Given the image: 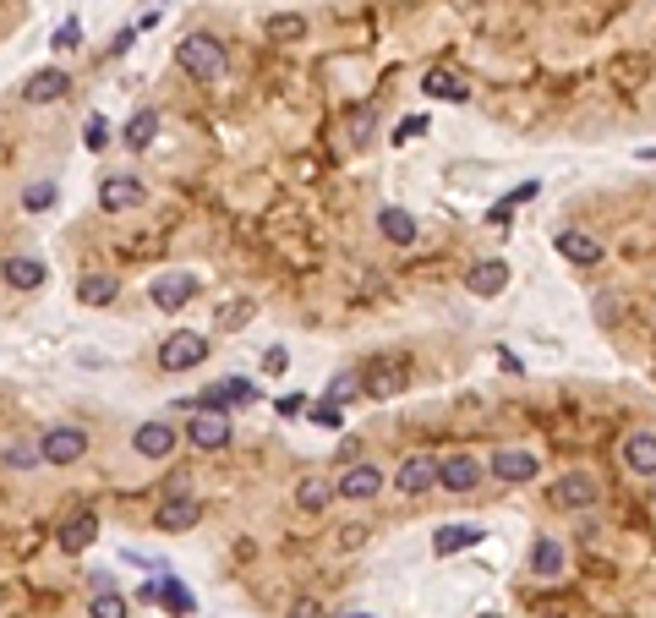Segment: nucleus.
Returning a JSON list of instances; mask_svg holds the SVG:
<instances>
[{
	"label": "nucleus",
	"mask_w": 656,
	"mask_h": 618,
	"mask_svg": "<svg viewBox=\"0 0 656 618\" xmlns=\"http://www.w3.org/2000/svg\"><path fill=\"white\" fill-rule=\"evenodd\" d=\"M252 301H246V296H236V301H225V307H219V318H214V329L219 334H230V329H246V323H252Z\"/></svg>",
	"instance_id": "72a5a7b5"
},
{
	"label": "nucleus",
	"mask_w": 656,
	"mask_h": 618,
	"mask_svg": "<svg viewBox=\"0 0 656 618\" xmlns=\"http://www.w3.org/2000/svg\"><path fill=\"white\" fill-rule=\"evenodd\" d=\"M536 192H542V181H520V186H514V192H509V197H503V203H509V208H520V203H531Z\"/></svg>",
	"instance_id": "a18cd8bd"
},
{
	"label": "nucleus",
	"mask_w": 656,
	"mask_h": 618,
	"mask_svg": "<svg viewBox=\"0 0 656 618\" xmlns=\"http://www.w3.org/2000/svg\"><path fill=\"white\" fill-rule=\"evenodd\" d=\"M421 93L438 104H465L471 99V83L460 72H449V66H432V72H421Z\"/></svg>",
	"instance_id": "393cba45"
},
{
	"label": "nucleus",
	"mask_w": 656,
	"mask_h": 618,
	"mask_svg": "<svg viewBox=\"0 0 656 618\" xmlns=\"http://www.w3.org/2000/svg\"><path fill=\"white\" fill-rule=\"evenodd\" d=\"M509 219H514L509 203H492V208H487V225H492V230H509Z\"/></svg>",
	"instance_id": "49530a36"
},
{
	"label": "nucleus",
	"mask_w": 656,
	"mask_h": 618,
	"mask_svg": "<svg viewBox=\"0 0 656 618\" xmlns=\"http://www.w3.org/2000/svg\"><path fill=\"white\" fill-rule=\"evenodd\" d=\"M416 137H427V115H410V121L394 126V143H416Z\"/></svg>",
	"instance_id": "79ce46f5"
},
{
	"label": "nucleus",
	"mask_w": 656,
	"mask_h": 618,
	"mask_svg": "<svg viewBox=\"0 0 656 618\" xmlns=\"http://www.w3.org/2000/svg\"><path fill=\"white\" fill-rule=\"evenodd\" d=\"M591 307H596V323H607V329H613V323H618V290H602Z\"/></svg>",
	"instance_id": "a19ab883"
},
{
	"label": "nucleus",
	"mask_w": 656,
	"mask_h": 618,
	"mask_svg": "<svg viewBox=\"0 0 656 618\" xmlns=\"http://www.w3.org/2000/svg\"><path fill=\"white\" fill-rule=\"evenodd\" d=\"M525 564H531V575L542 580V586H553V580H564L569 575V547L558 542V536H536L531 542V553H525Z\"/></svg>",
	"instance_id": "4468645a"
},
{
	"label": "nucleus",
	"mask_w": 656,
	"mask_h": 618,
	"mask_svg": "<svg viewBox=\"0 0 656 618\" xmlns=\"http://www.w3.org/2000/svg\"><path fill=\"white\" fill-rule=\"evenodd\" d=\"M356 372H361V394H367V400H400V394L410 389V378H416V367H410L400 351L367 356Z\"/></svg>",
	"instance_id": "f03ea898"
},
{
	"label": "nucleus",
	"mask_w": 656,
	"mask_h": 618,
	"mask_svg": "<svg viewBox=\"0 0 656 618\" xmlns=\"http://www.w3.org/2000/svg\"><path fill=\"white\" fill-rule=\"evenodd\" d=\"M285 618H328L323 613V602H312V597H296V602H290V613Z\"/></svg>",
	"instance_id": "37998d69"
},
{
	"label": "nucleus",
	"mask_w": 656,
	"mask_h": 618,
	"mask_svg": "<svg viewBox=\"0 0 656 618\" xmlns=\"http://www.w3.org/2000/svg\"><path fill=\"white\" fill-rule=\"evenodd\" d=\"M334 487H339V498H345V504H372V498L389 487V476H383L372 460H356V465H345V471L334 476Z\"/></svg>",
	"instance_id": "6e6552de"
},
{
	"label": "nucleus",
	"mask_w": 656,
	"mask_h": 618,
	"mask_svg": "<svg viewBox=\"0 0 656 618\" xmlns=\"http://www.w3.org/2000/svg\"><path fill=\"white\" fill-rule=\"evenodd\" d=\"M618 460H624L629 476H646V482H656V427H635V433H624V443H618Z\"/></svg>",
	"instance_id": "2eb2a0df"
},
{
	"label": "nucleus",
	"mask_w": 656,
	"mask_h": 618,
	"mask_svg": "<svg viewBox=\"0 0 656 618\" xmlns=\"http://www.w3.org/2000/svg\"><path fill=\"white\" fill-rule=\"evenodd\" d=\"M339 460H345V465H356V460H361V438H356V433L339 438Z\"/></svg>",
	"instance_id": "de8ad7c7"
},
{
	"label": "nucleus",
	"mask_w": 656,
	"mask_h": 618,
	"mask_svg": "<svg viewBox=\"0 0 656 618\" xmlns=\"http://www.w3.org/2000/svg\"><path fill=\"white\" fill-rule=\"evenodd\" d=\"M50 50H82V22L77 17H66L61 28L50 33Z\"/></svg>",
	"instance_id": "58836bf2"
},
{
	"label": "nucleus",
	"mask_w": 656,
	"mask_h": 618,
	"mask_svg": "<svg viewBox=\"0 0 656 618\" xmlns=\"http://www.w3.org/2000/svg\"><path fill=\"white\" fill-rule=\"evenodd\" d=\"M175 66H181L192 83H219V77L230 72V50H225V39H219V33L192 28L181 44H175Z\"/></svg>",
	"instance_id": "f257e3e1"
},
{
	"label": "nucleus",
	"mask_w": 656,
	"mask_h": 618,
	"mask_svg": "<svg viewBox=\"0 0 656 618\" xmlns=\"http://www.w3.org/2000/svg\"><path fill=\"white\" fill-rule=\"evenodd\" d=\"M290 367V351H285V345H268V351H263V372H285Z\"/></svg>",
	"instance_id": "c03bdc74"
},
{
	"label": "nucleus",
	"mask_w": 656,
	"mask_h": 618,
	"mask_svg": "<svg viewBox=\"0 0 656 618\" xmlns=\"http://www.w3.org/2000/svg\"><path fill=\"white\" fill-rule=\"evenodd\" d=\"M159 110H137L132 121L121 126V148L126 154H148V148H154V137H159Z\"/></svg>",
	"instance_id": "cd10ccee"
},
{
	"label": "nucleus",
	"mask_w": 656,
	"mask_h": 618,
	"mask_svg": "<svg viewBox=\"0 0 656 618\" xmlns=\"http://www.w3.org/2000/svg\"><path fill=\"white\" fill-rule=\"evenodd\" d=\"M345 132H350V143L356 148H367L372 132H378V110H372V104H350L345 110Z\"/></svg>",
	"instance_id": "473e14b6"
},
{
	"label": "nucleus",
	"mask_w": 656,
	"mask_h": 618,
	"mask_svg": "<svg viewBox=\"0 0 656 618\" xmlns=\"http://www.w3.org/2000/svg\"><path fill=\"white\" fill-rule=\"evenodd\" d=\"M651 504H656V482H651Z\"/></svg>",
	"instance_id": "603ef678"
},
{
	"label": "nucleus",
	"mask_w": 656,
	"mask_h": 618,
	"mask_svg": "<svg viewBox=\"0 0 656 618\" xmlns=\"http://www.w3.org/2000/svg\"><path fill=\"white\" fill-rule=\"evenodd\" d=\"M394 493L405 498H421V493H438V454H410L400 460V471H394Z\"/></svg>",
	"instance_id": "ddd939ff"
},
{
	"label": "nucleus",
	"mask_w": 656,
	"mask_h": 618,
	"mask_svg": "<svg viewBox=\"0 0 656 618\" xmlns=\"http://www.w3.org/2000/svg\"><path fill=\"white\" fill-rule=\"evenodd\" d=\"M334 498H339V487L328 482V476H301V482H296V509H301V515H323Z\"/></svg>",
	"instance_id": "c85d7f7f"
},
{
	"label": "nucleus",
	"mask_w": 656,
	"mask_h": 618,
	"mask_svg": "<svg viewBox=\"0 0 656 618\" xmlns=\"http://www.w3.org/2000/svg\"><path fill=\"white\" fill-rule=\"evenodd\" d=\"M307 400H312V394H301V389H290V394H279V400H274V411H279V422H296V416H307Z\"/></svg>",
	"instance_id": "ea45409f"
},
{
	"label": "nucleus",
	"mask_w": 656,
	"mask_h": 618,
	"mask_svg": "<svg viewBox=\"0 0 656 618\" xmlns=\"http://www.w3.org/2000/svg\"><path fill=\"white\" fill-rule=\"evenodd\" d=\"M137 602H148V608H164V613H175V618H181V613H192V591H186L181 580L170 575V569L148 580V586L137 591Z\"/></svg>",
	"instance_id": "dca6fc26"
},
{
	"label": "nucleus",
	"mask_w": 656,
	"mask_h": 618,
	"mask_svg": "<svg viewBox=\"0 0 656 618\" xmlns=\"http://www.w3.org/2000/svg\"><path fill=\"white\" fill-rule=\"evenodd\" d=\"M307 416H312V422L323 427V433H339V427H345V411H339V405H328V400L307 405Z\"/></svg>",
	"instance_id": "4c0bfd02"
},
{
	"label": "nucleus",
	"mask_w": 656,
	"mask_h": 618,
	"mask_svg": "<svg viewBox=\"0 0 656 618\" xmlns=\"http://www.w3.org/2000/svg\"><path fill=\"white\" fill-rule=\"evenodd\" d=\"M148 296H154L159 312H181L186 301H197V274L192 268H164V274H154Z\"/></svg>",
	"instance_id": "9b49d317"
},
{
	"label": "nucleus",
	"mask_w": 656,
	"mask_h": 618,
	"mask_svg": "<svg viewBox=\"0 0 656 618\" xmlns=\"http://www.w3.org/2000/svg\"><path fill=\"white\" fill-rule=\"evenodd\" d=\"M0 279H6L11 290H39L44 279H50V268H44V258H22V252H11V258L0 263Z\"/></svg>",
	"instance_id": "bb28decb"
},
{
	"label": "nucleus",
	"mask_w": 656,
	"mask_h": 618,
	"mask_svg": "<svg viewBox=\"0 0 656 618\" xmlns=\"http://www.w3.org/2000/svg\"><path fill=\"white\" fill-rule=\"evenodd\" d=\"M378 236L389 241V247H416L421 241V225H416V214L400 203H389V208H378Z\"/></svg>",
	"instance_id": "412c9836"
},
{
	"label": "nucleus",
	"mask_w": 656,
	"mask_h": 618,
	"mask_svg": "<svg viewBox=\"0 0 656 618\" xmlns=\"http://www.w3.org/2000/svg\"><path fill=\"white\" fill-rule=\"evenodd\" d=\"M88 591H93V597H99V591H115V575H110V569H93V575H88Z\"/></svg>",
	"instance_id": "09e8293b"
},
{
	"label": "nucleus",
	"mask_w": 656,
	"mask_h": 618,
	"mask_svg": "<svg viewBox=\"0 0 656 618\" xmlns=\"http://www.w3.org/2000/svg\"><path fill=\"white\" fill-rule=\"evenodd\" d=\"M547 504H553L558 515H591V509L602 504V482H596V471H564L547 487Z\"/></svg>",
	"instance_id": "7ed1b4c3"
},
{
	"label": "nucleus",
	"mask_w": 656,
	"mask_h": 618,
	"mask_svg": "<svg viewBox=\"0 0 656 618\" xmlns=\"http://www.w3.org/2000/svg\"><path fill=\"white\" fill-rule=\"evenodd\" d=\"M197 520H203V504L192 493H181V487H170L154 504V531H192Z\"/></svg>",
	"instance_id": "f8f14e48"
},
{
	"label": "nucleus",
	"mask_w": 656,
	"mask_h": 618,
	"mask_svg": "<svg viewBox=\"0 0 656 618\" xmlns=\"http://www.w3.org/2000/svg\"><path fill=\"white\" fill-rule=\"evenodd\" d=\"M55 192H61V186H55L50 176L28 181V186H22V208H28V214H44V208H55Z\"/></svg>",
	"instance_id": "f704fd0d"
},
{
	"label": "nucleus",
	"mask_w": 656,
	"mask_h": 618,
	"mask_svg": "<svg viewBox=\"0 0 656 618\" xmlns=\"http://www.w3.org/2000/svg\"><path fill=\"white\" fill-rule=\"evenodd\" d=\"M72 93V72H61V66H39V72L22 83V104H33V110H44V104L66 99Z\"/></svg>",
	"instance_id": "f3484780"
},
{
	"label": "nucleus",
	"mask_w": 656,
	"mask_h": 618,
	"mask_svg": "<svg viewBox=\"0 0 656 618\" xmlns=\"http://www.w3.org/2000/svg\"><path fill=\"white\" fill-rule=\"evenodd\" d=\"M465 290H471L476 301L503 296V290H509V263H503V258H482V263H471V268H465Z\"/></svg>",
	"instance_id": "aec40b11"
},
{
	"label": "nucleus",
	"mask_w": 656,
	"mask_h": 618,
	"mask_svg": "<svg viewBox=\"0 0 656 618\" xmlns=\"http://www.w3.org/2000/svg\"><path fill=\"white\" fill-rule=\"evenodd\" d=\"M82 148H88V154H104V148H110V121H104V115H88V126H82Z\"/></svg>",
	"instance_id": "e433bc0d"
},
{
	"label": "nucleus",
	"mask_w": 656,
	"mask_h": 618,
	"mask_svg": "<svg viewBox=\"0 0 656 618\" xmlns=\"http://www.w3.org/2000/svg\"><path fill=\"white\" fill-rule=\"evenodd\" d=\"M498 367H503V372H525V367H520V356H514V351H498Z\"/></svg>",
	"instance_id": "3c124183"
},
{
	"label": "nucleus",
	"mask_w": 656,
	"mask_h": 618,
	"mask_svg": "<svg viewBox=\"0 0 656 618\" xmlns=\"http://www.w3.org/2000/svg\"><path fill=\"white\" fill-rule=\"evenodd\" d=\"M487 476H492V482H503V487H525V482H536V476H542V460H536L531 449H514V443H503V449H492Z\"/></svg>",
	"instance_id": "0eeeda50"
},
{
	"label": "nucleus",
	"mask_w": 656,
	"mask_h": 618,
	"mask_svg": "<svg viewBox=\"0 0 656 618\" xmlns=\"http://www.w3.org/2000/svg\"><path fill=\"white\" fill-rule=\"evenodd\" d=\"M39 443H44V465L66 471V465H77L82 454H88L93 433L82 422H55V427H44V433H39Z\"/></svg>",
	"instance_id": "423d86ee"
},
{
	"label": "nucleus",
	"mask_w": 656,
	"mask_h": 618,
	"mask_svg": "<svg viewBox=\"0 0 656 618\" xmlns=\"http://www.w3.org/2000/svg\"><path fill=\"white\" fill-rule=\"evenodd\" d=\"M39 465H44V443L33 433H11L6 443H0V471L28 476V471H39Z\"/></svg>",
	"instance_id": "6ab92c4d"
},
{
	"label": "nucleus",
	"mask_w": 656,
	"mask_h": 618,
	"mask_svg": "<svg viewBox=\"0 0 656 618\" xmlns=\"http://www.w3.org/2000/svg\"><path fill=\"white\" fill-rule=\"evenodd\" d=\"M208 351H214V340L197 329H170L159 340V372H197L208 361Z\"/></svg>",
	"instance_id": "39448f33"
},
{
	"label": "nucleus",
	"mask_w": 656,
	"mask_h": 618,
	"mask_svg": "<svg viewBox=\"0 0 656 618\" xmlns=\"http://www.w3.org/2000/svg\"><path fill=\"white\" fill-rule=\"evenodd\" d=\"M115 296H121V279L104 274V268H93V274L77 279V301H82V307H110Z\"/></svg>",
	"instance_id": "c756f323"
},
{
	"label": "nucleus",
	"mask_w": 656,
	"mask_h": 618,
	"mask_svg": "<svg viewBox=\"0 0 656 618\" xmlns=\"http://www.w3.org/2000/svg\"><path fill=\"white\" fill-rule=\"evenodd\" d=\"M323 400L339 405V411H345V405H356V400H367V394H361V372H356V367L334 372V378H328V394H323Z\"/></svg>",
	"instance_id": "2f4dec72"
},
{
	"label": "nucleus",
	"mask_w": 656,
	"mask_h": 618,
	"mask_svg": "<svg viewBox=\"0 0 656 618\" xmlns=\"http://www.w3.org/2000/svg\"><path fill=\"white\" fill-rule=\"evenodd\" d=\"M482 476H487V465L476 460V454H443L438 460V493H476L482 487Z\"/></svg>",
	"instance_id": "1a4fd4ad"
},
{
	"label": "nucleus",
	"mask_w": 656,
	"mask_h": 618,
	"mask_svg": "<svg viewBox=\"0 0 656 618\" xmlns=\"http://www.w3.org/2000/svg\"><path fill=\"white\" fill-rule=\"evenodd\" d=\"M476 542H487V531L476 526V520H449V526L432 531V553H438V558L465 553V547H476Z\"/></svg>",
	"instance_id": "a878e982"
},
{
	"label": "nucleus",
	"mask_w": 656,
	"mask_h": 618,
	"mask_svg": "<svg viewBox=\"0 0 656 618\" xmlns=\"http://www.w3.org/2000/svg\"><path fill=\"white\" fill-rule=\"evenodd\" d=\"M132 613V602L121 597V591H99V597H88V618H126Z\"/></svg>",
	"instance_id": "c9c22d12"
},
{
	"label": "nucleus",
	"mask_w": 656,
	"mask_h": 618,
	"mask_svg": "<svg viewBox=\"0 0 656 618\" xmlns=\"http://www.w3.org/2000/svg\"><path fill=\"white\" fill-rule=\"evenodd\" d=\"M175 443H181V433H175L170 422H143L132 433V454H143V460H170Z\"/></svg>",
	"instance_id": "4be33fe9"
},
{
	"label": "nucleus",
	"mask_w": 656,
	"mask_h": 618,
	"mask_svg": "<svg viewBox=\"0 0 656 618\" xmlns=\"http://www.w3.org/2000/svg\"><path fill=\"white\" fill-rule=\"evenodd\" d=\"M553 247H558V258H569V263H580V268H596V263H602V241H596L591 236V230H558V236H553Z\"/></svg>",
	"instance_id": "5701e85b"
},
{
	"label": "nucleus",
	"mask_w": 656,
	"mask_h": 618,
	"mask_svg": "<svg viewBox=\"0 0 656 618\" xmlns=\"http://www.w3.org/2000/svg\"><path fill=\"white\" fill-rule=\"evenodd\" d=\"M148 203V181L143 176H104L99 181V208L104 214H132V208H143Z\"/></svg>",
	"instance_id": "9d476101"
},
{
	"label": "nucleus",
	"mask_w": 656,
	"mask_h": 618,
	"mask_svg": "<svg viewBox=\"0 0 656 618\" xmlns=\"http://www.w3.org/2000/svg\"><path fill=\"white\" fill-rule=\"evenodd\" d=\"M252 400H257V383L252 378H219V383H208V389L175 400V411H236V405L246 411Z\"/></svg>",
	"instance_id": "20e7f679"
},
{
	"label": "nucleus",
	"mask_w": 656,
	"mask_h": 618,
	"mask_svg": "<svg viewBox=\"0 0 656 618\" xmlns=\"http://www.w3.org/2000/svg\"><path fill=\"white\" fill-rule=\"evenodd\" d=\"M263 33L274 44H296V39H307V17H301V11H274V17L263 22Z\"/></svg>",
	"instance_id": "7c9ffc66"
},
{
	"label": "nucleus",
	"mask_w": 656,
	"mask_h": 618,
	"mask_svg": "<svg viewBox=\"0 0 656 618\" xmlns=\"http://www.w3.org/2000/svg\"><path fill=\"white\" fill-rule=\"evenodd\" d=\"M132 39H137V28H121V33H115V44H110V55H126V50H132Z\"/></svg>",
	"instance_id": "8fccbe9b"
},
{
	"label": "nucleus",
	"mask_w": 656,
	"mask_h": 618,
	"mask_svg": "<svg viewBox=\"0 0 656 618\" xmlns=\"http://www.w3.org/2000/svg\"><path fill=\"white\" fill-rule=\"evenodd\" d=\"M55 542H61V553H88V547L99 542V515H93V509H77V515H66L61 531H55Z\"/></svg>",
	"instance_id": "b1692460"
},
{
	"label": "nucleus",
	"mask_w": 656,
	"mask_h": 618,
	"mask_svg": "<svg viewBox=\"0 0 656 618\" xmlns=\"http://www.w3.org/2000/svg\"><path fill=\"white\" fill-rule=\"evenodd\" d=\"M230 416L225 411H192L186 416V443H197V449H230Z\"/></svg>",
	"instance_id": "a211bd4d"
}]
</instances>
